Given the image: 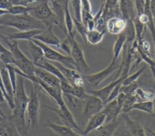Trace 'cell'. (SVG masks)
I'll list each match as a JSON object with an SVG mask.
<instances>
[{
  "label": "cell",
  "mask_w": 155,
  "mask_h": 136,
  "mask_svg": "<svg viewBox=\"0 0 155 136\" xmlns=\"http://www.w3.org/2000/svg\"><path fill=\"white\" fill-rule=\"evenodd\" d=\"M28 100L24 86V77L17 76L16 89L14 97L15 107L10 115L17 129L22 136H28V128L25 121V112Z\"/></svg>",
  "instance_id": "6da1fadb"
},
{
  "label": "cell",
  "mask_w": 155,
  "mask_h": 136,
  "mask_svg": "<svg viewBox=\"0 0 155 136\" xmlns=\"http://www.w3.org/2000/svg\"><path fill=\"white\" fill-rule=\"evenodd\" d=\"M0 37L8 45L12 54L14 60L13 65L15 66L17 74L21 75L27 79L29 77L35 76V65L21 50L17 40L7 39L1 35H0Z\"/></svg>",
  "instance_id": "7a4b0ae2"
},
{
  "label": "cell",
  "mask_w": 155,
  "mask_h": 136,
  "mask_svg": "<svg viewBox=\"0 0 155 136\" xmlns=\"http://www.w3.org/2000/svg\"><path fill=\"white\" fill-rule=\"evenodd\" d=\"M44 25V23L31 16L30 13L19 15L7 13L0 17V25L13 27L21 31L41 29Z\"/></svg>",
  "instance_id": "3957f363"
},
{
  "label": "cell",
  "mask_w": 155,
  "mask_h": 136,
  "mask_svg": "<svg viewBox=\"0 0 155 136\" xmlns=\"http://www.w3.org/2000/svg\"><path fill=\"white\" fill-rule=\"evenodd\" d=\"M41 89L38 85L32 83L27 106L28 121L33 131L37 130L39 126Z\"/></svg>",
  "instance_id": "277c9868"
},
{
  "label": "cell",
  "mask_w": 155,
  "mask_h": 136,
  "mask_svg": "<svg viewBox=\"0 0 155 136\" xmlns=\"http://www.w3.org/2000/svg\"><path fill=\"white\" fill-rule=\"evenodd\" d=\"M32 40L42 49L45 59L59 63L67 68L78 70L76 65L70 56H65L62 54L58 51L53 49L48 45H45L36 39H33Z\"/></svg>",
  "instance_id": "5b68a950"
},
{
  "label": "cell",
  "mask_w": 155,
  "mask_h": 136,
  "mask_svg": "<svg viewBox=\"0 0 155 136\" xmlns=\"http://www.w3.org/2000/svg\"><path fill=\"white\" fill-rule=\"evenodd\" d=\"M35 18L41 21L46 26L56 24L59 25L58 22L47 0H42L41 3L34 7L32 11Z\"/></svg>",
  "instance_id": "8992f818"
},
{
  "label": "cell",
  "mask_w": 155,
  "mask_h": 136,
  "mask_svg": "<svg viewBox=\"0 0 155 136\" xmlns=\"http://www.w3.org/2000/svg\"><path fill=\"white\" fill-rule=\"evenodd\" d=\"M120 64L116 61L111 60L110 64L102 70L91 74H82L85 82L88 84L97 87L106 78L116 70H119Z\"/></svg>",
  "instance_id": "52a82bcc"
},
{
  "label": "cell",
  "mask_w": 155,
  "mask_h": 136,
  "mask_svg": "<svg viewBox=\"0 0 155 136\" xmlns=\"http://www.w3.org/2000/svg\"><path fill=\"white\" fill-rule=\"evenodd\" d=\"M69 37L71 47L70 56L76 63L78 71L80 73L89 71L90 67L85 60L82 46L76 40L74 37Z\"/></svg>",
  "instance_id": "ba28073f"
},
{
  "label": "cell",
  "mask_w": 155,
  "mask_h": 136,
  "mask_svg": "<svg viewBox=\"0 0 155 136\" xmlns=\"http://www.w3.org/2000/svg\"><path fill=\"white\" fill-rule=\"evenodd\" d=\"M44 107L54 112L59 117L64 125L68 126L73 129H76L81 132V134H82L83 131L78 125L72 113L69 110L66 104H64L61 106H58V108H54L48 106H44Z\"/></svg>",
  "instance_id": "9c48e42d"
},
{
  "label": "cell",
  "mask_w": 155,
  "mask_h": 136,
  "mask_svg": "<svg viewBox=\"0 0 155 136\" xmlns=\"http://www.w3.org/2000/svg\"><path fill=\"white\" fill-rule=\"evenodd\" d=\"M83 102L82 116L87 120L96 114L100 112L104 106V102L99 98L91 94Z\"/></svg>",
  "instance_id": "30bf717a"
},
{
  "label": "cell",
  "mask_w": 155,
  "mask_h": 136,
  "mask_svg": "<svg viewBox=\"0 0 155 136\" xmlns=\"http://www.w3.org/2000/svg\"><path fill=\"white\" fill-rule=\"evenodd\" d=\"M121 116L125 128V132L122 136H146L145 128L139 121L130 118L127 113H122Z\"/></svg>",
  "instance_id": "8fae6325"
},
{
  "label": "cell",
  "mask_w": 155,
  "mask_h": 136,
  "mask_svg": "<svg viewBox=\"0 0 155 136\" xmlns=\"http://www.w3.org/2000/svg\"><path fill=\"white\" fill-rule=\"evenodd\" d=\"M28 79L30 80L32 83L38 85L50 97H51L56 102L58 106H61L65 104L62 97L63 95L61 90L58 89L51 86L48 85L36 76L29 77Z\"/></svg>",
  "instance_id": "7c38bea8"
},
{
  "label": "cell",
  "mask_w": 155,
  "mask_h": 136,
  "mask_svg": "<svg viewBox=\"0 0 155 136\" xmlns=\"http://www.w3.org/2000/svg\"><path fill=\"white\" fill-rule=\"evenodd\" d=\"M61 71L66 80L73 86H84V80L82 74L78 70L67 68L59 63L55 65Z\"/></svg>",
  "instance_id": "4fadbf2b"
},
{
  "label": "cell",
  "mask_w": 155,
  "mask_h": 136,
  "mask_svg": "<svg viewBox=\"0 0 155 136\" xmlns=\"http://www.w3.org/2000/svg\"><path fill=\"white\" fill-rule=\"evenodd\" d=\"M126 77L127 76L119 77L101 89L96 90H86V91L88 94L99 98L104 102V103H105L114 87L120 83H122Z\"/></svg>",
  "instance_id": "5bb4252c"
},
{
  "label": "cell",
  "mask_w": 155,
  "mask_h": 136,
  "mask_svg": "<svg viewBox=\"0 0 155 136\" xmlns=\"http://www.w3.org/2000/svg\"><path fill=\"white\" fill-rule=\"evenodd\" d=\"M33 39L48 46L51 45L60 48L61 41L54 33L53 31V25L47 26V28L45 31H43L42 33L35 36Z\"/></svg>",
  "instance_id": "9a60e30c"
},
{
  "label": "cell",
  "mask_w": 155,
  "mask_h": 136,
  "mask_svg": "<svg viewBox=\"0 0 155 136\" xmlns=\"http://www.w3.org/2000/svg\"><path fill=\"white\" fill-rule=\"evenodd\" d=\"M127 25V21L123 18L111 17L106 22V29L110 34L119 35L125 31Z\"/></svg>",
  "instance_id": "2e32d148"
},
{
  "label": "cell",
  "mask_w": 155,
  "mask_h": 136,
  "mask_svg": "<svg viewBox=\"0 0 155 136\" xmlns=\"http://www.w3.org/2000/svg\"><path fill=\"white\" fill-rule=\"evenodd\" d=\"M117 5L120 16L125 20H133L137 16L134 0H118Z\"/></svg>",
  "instance_id": "e0dca14e"
},
{
  "label": "cell",
  "mask_w": 155,
  "mask_h": 136,
  "mask_svg": "<svg viewBox=\"0 0 155 136\" xmlns=\"http://www.w3.org/2000/svg\"><path fill=\"white\" fill-rule=\"evenodd\" d=\"M120 122L117 120L106 122L100 127L89 132L85 136H113Z\"/></svg>",
  "instance_id": "ac0fdd59"
},
{
  "label": "cell",
  "mask_w": 155,
  "mask_h": 136,
  "mask_svg": "<svg viewBox=\"0 0 155 136\" xmlns=\"http://www.w3.org/2000/svg\"><path fill=\"white\" fill-rule=\"evenodd\" d=\"M35 76L48 85L61 90V80L45 70L36 66Z\"/></svg>",
  "instance_id": "d6986e66"
},
{
  "label": "cell",
  "mask_w": 155,
  "mask_h": 136,
  "mask_svg": "<svg viewBox=\"0 0 155 136\" xmlns=\"http://www.w3.org/2000/svg\"><path fill=\"white\" fill-rule=\"evenodd\" d=\"M0 136H22L17 129L10 115L0 120Z\"/></svg>",
  "instance_id": "ffe728a7"
},
{
  "label": "cell",
  "mask_w": 155,
  "mask_h": 136,
  "mask_svg": "<svg viewBox=\"0 0 155 136\" xmlns=\"http://www.w3.org/2000/svg\"><path fill=\"white\" fill-rule=\"evenodd\" d=\"M105 121L106 115L102 111L93 115L87 120V122L85 126L84 130L83 131L82 134V135L85 136L89 132L104 125Z\"/></svg>",
  "instance_id": "44dd1931"
},
{
  "label": "cell",
  "mask_w": 155,
  "mask_h": 136,
  "mask_svg": "<svg viewBox=\"0 0 155 136\" xmlns=\"http://www.w3.org/2000/svg\"><path fill=\"white\" fill-rule=\"evenodd\" d=\"M101 111L106 115V123L117 120V116L121 113V109L119 107L116 99L105 104Z\"/></svg>",
  "instance_id": "7402d4cb"
},
{
  "label": "cell",
  "mask_w": 155,
  "mask_h": 136,
  "mask_svg": "<svg viewBox=\"0 0 155 136\" xmlns=\"http://www.w3.org/2000/svg\"><path fill=\"white\" fill-rule=\"evenodd\" d=\"M44 126L53 131L58 136H78L79 134L68 126L55 124L49 120L45 122Z\"/></svg>",
  "instance_id": "603a6c76"
},
{
  "label": "cell",
  "mask_w": 155,
  "mask_h": 136,
  "mask_svg": "<svg viewBox=\"0 0 155 136\" xmlns=\"http://www.w3.org/2000/svg\"><path fill=\"white\" fill-rule=\"evenodd\" d=\"M42 29H33L26 31H21L12 34H7L5 37L11 40H26L29 41L32 40L35 36L42 33Z\"/></svg>",
  "instance_id": "cb8c5ba5"
},
{
  "label": "cell",
  "mask_w": 155,
  "mask_h": 136,
  "mask_svg": "<svg viewBox=\"0 0 155 136\" xmlns=\"http://www.w3.org/2000/svg\"><path fill=\"white\" fill-rule=\"evenodd\" d=\"M27 48L35 65L38 64L44 60L45 57L42 49L32 40L28 41Z\"/></svg>",
  "instance_id": "d4e9b609"
},
{
  "label": "cell",
  "mask_w": 155,
  "mask_h": 136,
  "mask_svg": "<svg viewBox=\"0 0 155 136\" xmlns=\"http://www.w3.org/2000/svg\"><path fill=\"white\" fill-rule=\"evenodd\" d=\"M0 73L2 80L3 86L5 92L7 93V96L10 98L11 100L14 102V97H15V92L13 89V86L12 85V82L10 79L9 74L8 70L6 66L4 65V66L1 67L0 69Z\"/></svg>",
  "instance_id": "484cf974"
},
{
  "label": "cell",
  "mask_w": 155,
  "mask_h": 136,
  "mask_svg": "<svg viewBox=\"0 0 155 136\" xmlns=\"http://www.w3.org/2000/svg\"><path fill=\"white\" fill-rule=\"evenodd\" d=\"M64 25L66 31L65 36L71 37H74L73 32L74 28V22L73 16H71L69 10V0H67L65 5L64 10Z\"/></svg>",
  "instance_id": "4316f807"
},
{
  "label": "cell",
  "mask_w": 155,
  "mask_h": 136,
  "mask_svg": "<svg viewBox=\"0 0 155 136\" xmlns=\"http://www.w3.org/2000/svg\"><path fill=\"white\" fill-rule=\"evenodd\" d=\"M35 66L45 70L46 71H48L49 73H51L52 74L56 76L58 78H59L61 80V81H67L66 79H65L64 76H63L62 73L59 70V69L56 65H54L48 62L45 61L44 60L42 62H41L40 63L36 64Z\"/></svg>",
  "instance_id": "83f0119b"
},
{
  "label": "cell",
  "mask_w": 155,
  "mask_h": 136,
  "mask_svg": "<svg viewBox=\"0 0 155 136\" xmlns=\"http://www.w3.org/2000/svg\"><path fill=\"white\" fill-rule=\"evenodd\" d=\"M106 30L99 31L97 29H94L87 31L86 34V43L91 45H96L100 43L105 34Z\"/></svg>",
  "instance_id": "f1b7e54d"
},
{
  "label": "cell",
  "mask_w": 155,
  "mask_h": 136,
  "mask_svg": "<svg viewBox=\"0 0 155 136\" xmlns=\"http://www.w3.org/2000/svg\"><path fill=\"white\" fill-rule=\"evenodd\" d=\"M127 40L126 35L124 32L119 34L114 44L113 45V57L112 60L116 61L120 53L122 52L123 48L125 45V44Z\"/></svg>",
  "instance_id": "f546056e"
},
{
  "label": "cell",
  "mask_w": 155,
  "mask_h": 136,
  "mask_svg": "<svg viewBox=\"0 0 155 136\" xmlns=\"http://www.w3.org/2000/svg\"><path fill=\"white\" fill-rule=\"evenodd\" d=\"M136 109L151 114L153 112V101H140L134 103L132 110Z\"/></svg>",
  "instance_id": "4dcf8cb0"
},
{
  "label": "cell",
  "mask_w": 155,
  "mask_h": 136,
  "mask_svg": "<svg viewBox=\"0 0 155 136\" xmlns=\"http://www.w3.org/2000/svg\"><path fill=\"white\" fill-rule=\"evenodd\" d=\"M0 60L4 65H13L14 60L10 50L5 48L0 42Z\"/></svg>",
  "instance_id": "1f68e13d"
},
{
  "label": "cell",
  "mask_w": 155,
  "mask_h": 136,
  "mask_svg": "<svg viewBox=\"0 0 155 136\" xmlns=\"http://www.w3.org/2000/svg\"><path fill=\"white\" fill-rule=\"evenodd\" d=\"M136 97L141 100V101H153L155 98L154 92L151 90H145L142 88L139 87L135 93Z\"/></svg>",
  "instance_id": "d6a6232c"
},
{
  "label": "cell",
  "mask_w": 155,
  "mask_h": 136,
  "mask_svg": "<svg viewBox=\"0 0 155 136\" xmlns=\"http://www.w3.org/2000/svg\"><path fill=\"white\" fill-rule=\"evenodd\" d=\"M137 102V98L135 94L126 96L125 100L124 102L122 108V113H128L132 110V108L134 103Z\"/></svg>",
  "instance_id": "836d02e7"
},
{
  "label": "cell",
  "mask_w": 155,
  "mask_h": 136,
  "mask_svg": "<svg viewBox=\"0 0 155 136\" xmlns=\"http://www.w3.org/2000/svg\"><path fill=\"white\" fill-rule=\"evenodd\" d=\"M146 69H147V66H143L140 69H139L136 72L132 74L131 75H128L125 78V79L122 81V85L126 86L137 81V79L140 77V76L142 74V73L145 71Z\"/></svg>",
  "instance_id": "e575fe53"
},
{
  "label": "cell",
  "mask_w": 155,
  "mask_h": 136,
  "mask_svg": "<svg viewBox=\"0 0 155 136\" xmlns=\"http://www.w3.org/2000/svg\"><path fill=\"white\" fill-rule=\"evenodd\" d=\"M34 7L23 6V5H15L12 6L8 11V13L13 15H25L28 14L30 12L32 11Z\"/></svg>",
  "instance_id": "d590c367"
},
{
  "label": "cell",
  "mask_w": 155,
  "mask_h": 136,
  "mask_svg": "<svg viewBox=\"0 0 155 136\" xmlns=\"http://www.w3.org/2000/svg\"><path fill=\"white\" fill-rule=\"evenodd\" d=\"M71 95H72L76 99H80L84 101L88 98L90 94L87 93L84 86H77L73 85Z\"/></svg>",
  "instance_id": "8d00e7d4"
},
{
  "label": "cell",
  "mask_w": 155,
  "mask_h": 136,
  "mask_svg": "<svg viewBox=\"0 0 155 136\" xmlns=\"http://www.w3.org/2000/svg\"><path fill=\"white\" fill-rule=\"evenodd\" d=\"M73 22H74V26H75L78 32L81 36L82 38L83 39L84 41L86 43V34L88 31V29L85 27V25L82 23V21H79L74 19L73 16Z\"/></svg>",
  "instance_id": "74e56055"
},
{
  "label": "cell",
  "mask_w": 155,
  "mask_h": 136,
  "mask_svg": "<svg viewBox=\"0 0 155 136\" xmlns=\"http://www.w3.org/2000/svg\"><path fill=\"white\" fill-rule=\"evenodd\" d=\"M72 8L74 11V19L79 21H81V13H82V5L81 0H71Z\"/></svg>",
  "instance_id": "f35d334b"
},
{
  "label": "cell",
  "mask_w": 155,
  "mask_h": 136,
  "mask_svg": "<svg viewBox=\"0 0 155 136\" xmlns=\"http://www.w3.org/2000/svg\"><path fill=\"white\" fill-rule=\"evenodd\" d=\"M139 83L137 81L131 83L130 85L126 86H121L120 88V92L124 93L127 96L134 94L136 89L139 88Z\"/></svg>",
  "instance_id": "ab89813d"
},
{
  "label": "cell",
  "mask_w": 155,
  "mask_h": 136,
  "mask_svg": "<svg viewBox=\"0 0 155 136\" xmlns=\"http://www.w3.org/2000/svg\"><path fill=\"white\" fill-rule=\"evenodd\" d=\"M134 2L137 16L139 17L144 13L145 0H134Z\"/></svg>",
  "instance_id": "60d3db41"
},
{
  "label": "cell",
  "mask_w": 155,
  "mask_h": 136,
  "mask_svg": "<svg viewBox=\"0 0 155 136\" xmlns=\"http://www.w3.org/2000/svg\"><path fill=\"white\" fill-rule=\"evenodd\" d=\"M121 86H122V83H120L119 84H118L117 86H116L114 87V88L113 89V91H111V94H110L109 97H108L107 100H106V102H105L104 103V105L105 104H107V103L116 99L117 96H119V93L120 92V88H121Z\"/></svg>",
  "instance_id": "b9f144b4"
},
{
  "label": "cell",
  "mask_w": 155,
  "mask_h": 136,
  "mask_svg": "<svg viewBox=\"0 0 155 136\" xmlns=\"http://www.w3.org/2000/svg\"><path fill=\"white\" fill-rule=\"evenodd\" d=\"M70 39L68 36H66L65 39L63 41L61 42L60 48H61L63 51L67 53L68 56H70Z\"/></svg>",
  "instance_id": "7bdbcfd3"
},
{
  "label": "cell",
  "mask_w": 155,
  "mask_h": 136,
  "mask_svg": "<svg viewBox=\"0 0 155 136\" xmlns=\"http://www.w3.org/2000/svg\"><path fill=\"white\" fill-rule=\"evenodd\" d=\"M0 88L2 89V90L3 91L4 93V95H5V100L7 101L8 105V106L10 108V109L13 111V109H14V107H15V103L14 102H13L12 100H11L10 99V98L8 97V96H7V93L5 92V91L4 89V86H3V83H2V78H1V73H0Z\"/></svg>",
  "instance_id": "ee69618b"
},
{
  "label": "cell",
  "mask_w": 155,
  "mask_h": 136,
  "mask_svg": "<svg viewBox=\"0 0 155 136\" xmlns=\"http://www.w3.org/2000/svg\"><path fill=\"white\" fill-rule=\"evenodd\" d=\"M81 1L82 10L92 13L91 5L90 0H81Z\"/></svg>",
  "instance_id": "f6af8a7d"
},
{
  "label": "cell",
  "mask_w": 155,
  "mask_h": 136,
  "mask_svg": "<svg viewBox=\"0 0 155 136\" xmlns=\"http://www.w3.org/2000/svg\"><path fill=\"white\" fill-rule=\"evenodd\" d=\"M12 7L8 0H0V9L8 11Z\"/></svg>",
  "instance_id": "bcb514c9"
},
{
  "label": "cell",
  "mask_w": 155,
  "mask_h": 136,
  "mask_svg": "<svg viewBox=\"0 0 155 136\" xmlns=\"http://www.w3.org/2000/svg\"><path fill=\"white\" fill-rule=\"evenodd\" d=\"M12 6L15 5H23L28 6L25 0H8Z\"/></svg>",
  "instance_id": "7dc6e473"
},
{
  "label": "cell",
  "mask_w": 155,
  "mask_h": 136,
  "mask_svg": "<svg viewBox=\"0 0 155 136\" xmlns=\"http://www.w3.org/2000/svg\"><path fill=\"white\" fill-rule=\"evenodd\" d=\"M150 10L152 16L155 19V0H150Z\"/></svg>",
  "instance_id": "c3c4849f"
},
{
  "label": "cell",
  "mask_w": 155,
  "mask_h": 136,
  "mask_svg": "<svg viewBox=\"0 0 155 136\" xmlns=\"http://www.w3.org/2000/svg\"><path fill=\"white\" fill-rule=\"evenodd\" d=\"M145 131L146 136H155V132H154L151 129L146 127L145 128Z\"/></svg>",
  "instance_id": "681fc988"
},
{
  "label": "cell",
  "mask_w": 155,
  "mask_h": 136,
  "mask_svg": "<svg viewBox=\"0 0 155 136\" xmlns=\"http://www.w3.org/2000/svg\"><path fill=\"white\" fill-rule=\"evenodd\" d=\"M4 100H5V95H4V93L3 91H2V89L0 88V103L4 102Z\"/></svg>",
  "instance_id": "f907efd6"
},
{
  "label": "cell",
  "mask_w": 155,
  "mask_h": 136,
  "mask_svg": "<svg viewBox=\"0 0 155 136\" xmlns=\"http://www.w3.org/2000/svg\"><path fill=\"white\" fill-rule=\"evenodd\" d=\"M150 70L151 71L152 74H153V77L154 79V81L155 83V66H150Z\"/></svg>",
  "instance_id": "816d5d0a"
},
{
  "label": "cell",
  "mask_w": 155,
  "mask_h": 136,
  "mask_svg": "<svg viewBox=\"0 0 155 136\" xmlns=\"http://www.w3.org/2000/svg\"><path fill=\"white\" fill-rule=\"evenodd\" d=\"M7 13H8V11L0 9V17L3 16V15H5V14H7Z\"/></svg>",
  "instance_id": "f5cc1de1"
},
{
  "label": "cell",
  "mask_w": 155,
  "mask_h": 136,
  "mask_svg": "<svg viewBox=\"0 0 155 136\" xmlns=\"http://www.w3.org/2000/svg\"><path fill=\"white\" fill-rule=\"evenodd\" d=\"M39 0H25L26 1V3L27 4H33V3H35V2H38Z\"/></svg>",
  "instance_id": "db71d44e"
},
{
  "label": "cell",
  "mask_w": 155,
  "mask_h": 136,
  "mask_svg": "<svg viewBox=\"0 0 155 136\" xmlns=\"http://www.w3.org/2000/svg\"><path fill=\"white\" fill-rule=\"evenodd\" d=\"M153 112H155V98L154 99V100H153Z\"/></svg>",
  "instance_id": "11a10c76"
},
{
  "label": "cell",
  "mask_w": 155,
  "mask_h": 136,
  "mask_svg": "<svg viewBox=\"0 0 155 136\" xmlns=\"http://www.w3.org/2000/svg\"><path fill=\"white\" fill-rule=\"evenodd\" d=\"M101 1V6H104L105 3V0H100Z\"/></svg>",
  "instance_id": "9f6ffc18"
},
{
  "label": "cell",
  "mask_w": 155,
  "mask_h": 136,
  "mask_svg": "<svg viewBox=\"0 0 155 136\" xmlns=\"http://www.w3.org/2000/svg\"><path fill=\"white\" fill-rule=\"evenodd\" d=\"M0 115H1V116H2V117H5V116H6V115H5L4 114L3 111L1 110V108H0Z\"/></svg>",
  "instance_id": "6f0895ef"
},
{
  "label": "cell",
  "mask_w": 155,
  "mask_h": 136,
  "mask_svg": "<svg viewBox=\"0 0 155 136\" xmlns=\"http://www.w3.org/2000/svg\"><path fill=\"white\" fill-rule=\"evenodd\" d=\"M151 115L152 117H153V118H154V119H155V112H153V113H152Z\"/></svg>",
  "instance_id": "680465c9"
},
{
  "label": "cell",
  "mask_w": 155,
  "mask_h": 136,
  "mask_svg": "<svg viewBox=\"0 0 155 136\" xmlns=\"http://www.w3.org/2000/svg\"><path fill=\"white\" fill-rule=\"evenodd\" d=\"M5 27L4 26H3V25H0V29L1 28H4Z\"/></svg>",
  "instance_id": "91938a15"
},
{
  "label": "cell",
  "mask_w": 155,
  "mask_h": 136,
  "mask_svg": "<svg viewBox=\"0 0 155 136\" xmlns=\"http://www.w3.org/2000/svg\"><path fill=\"white\" fill-rule=\"evenodd\" d=\"M47 1H48L49 2H51L52 1H53V0H47Z\"/></svg>",
  "instance_id": "94428289"
},
{
  "label": "cell",
  "mask_w": 155,
  "mask_h": 136,
  "mask_svg": "<svg viewBox=\"0 0 155 136\" xmlns=\"http://www.w3.org/2000/svg\"><path fill=\"white\" fill-rule=\"evenodd\" d=\"M78 136H84V135H80V134H78Z\"/></svg>",
  "instance_id": "6125c7cd"
}]
</instances>
